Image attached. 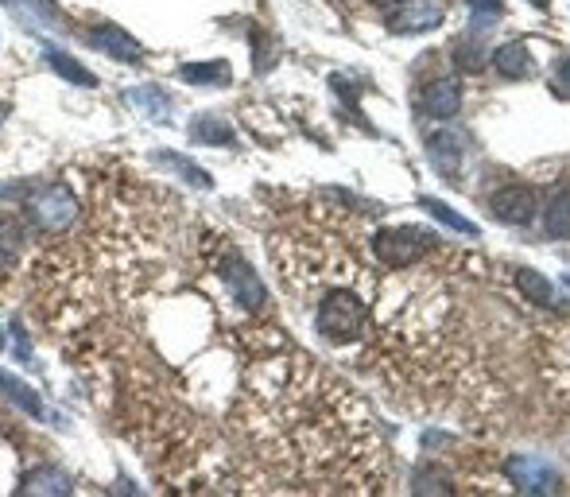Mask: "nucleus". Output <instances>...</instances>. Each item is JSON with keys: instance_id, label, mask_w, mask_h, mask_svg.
I'll return each mask as SVG.
<instances>
[{"instance_id": "f257e3e1", "label": "nucleus", "mask_w": 570, "mask_h": 497, "mask_svg": "<svg viewBox=\"0 0 570 497\" xmlns=\"http://www.w3.org/2000/svg\"><path fill=\"white\" fill-rule=\"evenodd\" d=\"M365 323H369V311H365V303L353 296L349 288L326 292L315 311L318 334H322L326 342H334V346L361 338V334H365Z\"/></svg>"}, {"instance_id": "f03ea898", "label": "nucleus", "mask_w": 570, "mask_h": 497, "mask_svg": "<svg viewBox=\"0 0 570 497\" xmlns=\"http://www.w3.org/2000/svg\"><path fill=\"white\" fill-rule=\"evenodd\" d=\"M373 249H377L380 261H388V265H412L419 257L443 249V245H439V237L431 230H419V226H392V230H380L377 237H373Z\"/></svg>"}, {"instance_id": "7ed1b4c3", "label": "nucleus", "mask_w": 570, "mask_h": 497, "mask_svg": "<svg viewBox=\"0 0 570 497\" xmlns=\"http://www.w3.org/2000/svg\"><path fill=\"white\" fill-rule=\"evenodd\" d=\"M28 210H32L35 226H43V230H66L78 218V199H74L70 187L55 183V187L35 191L32 199H28Z\"/></svg>"}, {"instance_id": "20e7f679", "label": "nucleus", "mask_w": 570, "mask_h": 497, "mask_svg": "<svg viewBox=\"0 0 570 497\" xmlns=\"http://www.w3.org/2000/svg\"><path fill=\"white\" fill-rule=\"evenodd\" d=\"M443 12V0H404V4L384 12V24L396 35H423L443 24Z\"/></svg>"}, {"instance_id": "39448f33", "label": "nucleus", "mask_w": 570, "mask_h": 497, "mask_svg": "<svg viewBox=\"0 0 570 497\" xmlns=\"http://www.w3.org/2000/svg\"><path fill=\"white\" fill-rule=\"evenodd\" d=\"M218 276L225 280V288L237 296V303L245 307V311H260L264 307V284L256 280V272L249 268V261L241 257V253H225L222 261H218Z\"/></svg>"}, {"instance_id": "423d86ee", "label": "nucleus", "mask_w": 570, "mask_h": 497, "mask_svg": "<svg viewBox=\"0 0 570 497\" xmlns=\"http://www.w3.org/2000/svg\"><path fill=\"white\" fill-rule=\"evenodd\" d=\"M508 478L520 486V490H528V494H559L563 490V478H559V470L555 466H547L543 459H508Z\"/></svg>"}, {"instance_id": "0eeeda50", "label": "nucleus", "mask_w": 570, "mask_h": 497, "mask_svg": "<svg viewBox=\"0 0 570 497\" xmlns=\"http://www.w3.org/2000/svg\"><path fill=\"white\" fill-rule=\"evenodd\" d=\"M493 214L508 222V226H524V222H532L536 218V191L532 187H520V183H512V187H501L493 199Z\"/></svg>"}, {"instance_id": "6e6552de", "label": "nucleus", "mask_w": 570, "mask_h": 497, "mask_svg": "<svg viewBox=\"0 0 570 497\" xmlns=\"http://www.w3.org/2000/svg\"><path fill=\"white\" fill-rule=\"evenodd\" d=\"M86 43L90 47H97V51H105L109 59H117V63H128V67H136L140 59H144V47L132 39V35H125L121 28H90V35H86Z\"/></svg>"}, {"instance_id": "1a4fd4ad", "label": "nucleus", "mask_w": 570, "mask_h": 497, "mask_svg": "<svg viewBox=\"0 0 570 497\" xmlns=\"http://www.w3.org/2000/svg\"><path fill=\"white\" fill-rule=\"evenodd\" d=\"M128 101H132V109H140L156 125L171 121V98H167L163 86H136V90H128Z\"/></svg>"}, {"instance_id": "9d476101", "label": "nucleus", "mask_w": 570, "mask_h": 497, "mask_svg": "<svg viewBox=\"0 0 570 497\" xmlns=\"http://www.w3.org/2000/svg\"><path fill=\"white\" fill-rule=\"evenodd\" d=\"M462 109V86L458 78H439L427 86V113L431 117H454Z\"/></svg>"}, {"instance_id": "9b49d317", "label": "nucleus", "mask_w": 570, "mask_h": 497, "mask_svg": "<svg viewBox=\"0 0 570 497\" xmlns=\"http://www.w3.org/2000/svg\"><path fill=\"white\" fill-rule=\"evenodd\" d=\"M462 156H466V140L458 133H439L431 140V164L439 167L443 175H454L458 164H462Z\"/></svg>"}, {"instance_id": "f8f14e48", "label": "nucleus", "mask_w": 570, "mask_h": 497, "mask_svg": "<svg viewBox=\"0 0 570 497\" xmlns=\"http://www.w3.org/2000/svg\"><path fill=\"white\" fill-rule=\"evenodd\" d=\"M493 67L501 70L505 78H528L532 74V51L524 47V43H505V47H497V55L489 59Z\"/></svg>"}, {"instance_id": "ddd939ff", "label": "nucleus", "mask_w": 570, "mask_h": 497, "mask_svg": "<svg viewBox=\"0 0 570 497\" xmlns=\"http://www.w3.org/2000/svg\"><path fill=\"white\" fill-rule=\"evenodd\" d=\"M516 284H520V292L528 296V303H536V307H555V303H559L551 280L539 276L536 268H516Z\"/></svg>"}, {"instance_id": "4468645a", "label": "nucleus", "mask_w": 570, "mask_h": 497, "mask_svg": "<svg viewBox=\"0 0 570 497\" xmlns=\"http://www.w3.org/2000/svg\"><path fill=\"white\" fill-rule=\"evenodd\" d=\"M0 393H4V397L12 400L16 408H24V412H32L35 420L43 416V400H39V393H35V389H28L24 381H16L12 373H4V369H0Z\"/></svg>"}, {"instance_id": "2eb2a0df", "label": "nucleus", "mask_w": 570, "mask_h": 497, "mask_svg": "<svg viewBox=\"0 0 570 497\" xmlns=\"http://www.w3.org/2000/svg\"><path fill=\"white\" fill-rule=\"evenodd\" d=\"M179 78L183 82H194V86H218V82H229L233 78V70H229V63H187V67H179Z\"/></svg>"}, {"instance_id": "dca6fc26", "label": "nucleus", "mask_w": 570, "mask_h": 497, "mask_svg": "<svg viewBox=\"0 0 570 497\" xmlns=\"http://www.w3.org/2000/svg\"><path fill=\"white\" fill-rule=\"evenodd\" d=\"M24 253V226L0 210V265H12Z\"/></svg>"}, {"instance_id": "f3484780", "label": "nucleus", "mask_w": 570, "mask_h": 497, "mask_svg": "<svg viewBox=\"0 0 570 497\" xmlns=\"http://www.w3.org/2000/svg\"><path fill=\"white\" fill-rule=\"evenodd\" d=\"M55 74H63L66 82H74V86H97V78L90 74L86 67H78V59H70L66 51H55V47H47V55H43Z\"/></svg>"}, {"instance_id": "a211bd4d", "label": "nucleus", "mask_w": 570, "mask_h": 497, "mask_svg": "<svg viewBox=\"0 0 570 497\" xmlns=\"http://www.w3.org/2000/svg\"><path fill=\"white\" fill-rule=\"evenodd\" d=\"M190 136H194L198 144H233V129H229V121H225V117H214V113H202V117L194 121Z\"/></svg>"}, {"instance_id": "6ab92c4d", "label": "nucleus", "mask_w": 570, "mask_h": 497, "mask_svg": "<svg viewBox=\"0 0 570 497\" xmlns=\"http://www.w3.org/2000/svg\"><path fill=\"white\" fill-rule=\"evenodd\" d=\"M156 164L167 167V171H175L179 179H190L198 191H210V187H214V179H210L202 167H194V164H187V160H179V156H175V152H167V148H163V152H156Z\"/></svg>"}, {"instance_id": "aec40b11", "label": "nucleus", "mask_w": 570, "mask_h": 497, "mask_svg": "<svg viewBox=\"0 0 570 497\" xmlns=\"http://www.w3.org/2000/svg\"><path fill=\"white\" fill-rule=\"evenodd\" d=\"M543 226L551 237H570V191H559L551 206H547V214H543Z\"/></svg>"}, {"instance_id": "412c9836", "label": "nucleus", "mask_w": 570, "mask_h": 497, "mask_svg": "<svg viewBox=\"0 0 570 497\" xmlns=\"http://www.w3.org/2000/svg\"><path fill=\"white\" fill-rule=\"evenodd\" d=\"M24 490H28V494H66V490H70V478H66L63 470L47 466V470H39V474H32V478L24 482Z\"/></svg>"}, {"instance_id": "4be33fe9", "label": "nucleus", "mask_w": 570, "mask_h": 497, "mask_svg": "<svg viewBox=\"0 0 570 497\" xmlns=\"http://www.w3.org/2000/svg\"><path fill=\"white\" fill-rule=\"evenodd\" d=\"M423 202V210H427V214H431V218H439V222H443V226H450V230H458V233H470V237H477V226L474 222H466V218H462V214H454V210H450V206H446V202H439V199H419Z\"/></svg>"}, {"instance_id": "5701e85b", "label": "nucleus", "mask_w": 570, "mask_h": 497, "mask_svg": "<svg viewBox=\"0 0 570 497\" xmlns=\"http://www.w3.org/2000/svg\"><path fill=\"white\" fill-rule=\"evenodd\" d=\"M470 4V12H474V32L485 24V20H501V12H505V0H466Z\"/></svg>"}, {"instance_id": "b1692460", "label": "nucleus", "mask_w": 570, "mask_h": 497, "mask_svg": "<svg viewBox=\"0 0 570 497\" xmlns=\"http://www.w3.org/2000/svg\"><path fill=\"white\" fill-rule=\"evenodd\" d=\"M454 55H458V67H462V70H481V67H485V51H481L477 43H458V51H454Z\"/></svg>"}, {"instance_id": "393cba45", "label": "nucleus", "mask_w": 570, "mask_h": 497, "mask_svg": "<svg viewBox=\"0 0 570 497\" xmlns=\"http://www.w3.org/2000/svg\"><path fill=\"white\" fill-rule=\"evenodd\" d=\"M12 334H16V342H20V346H16V354H20V362H28V334H24V323H20V319L12 323Z\"/></svg>"}, {"instance_id": "a878e982", "label": "nucleus", "mask_w": 570, "mask_h": 497, "mask_svg": "<svg viewBox=\"0 0 570 497\" xmlns=\"http://www.w3.org/2000/svg\"><path fill=\"white\" fill-rule=\"evenodd\" d=\"M559 82H563V86L570 90V59L563 63V70H559Z\"/></svg>"}, {"instance_id": "bb28decb", "label": "nucleus", "mask_w": 570, "mask_h": 497, "mask_svg": "<svg viewBox=\"0 0 570 497\" xmlns=\"http://www.w3.org/2000/svg\"><path fill=\"white\" fill-rule=\"evenodd\" d=\"M532 4H536L539 12H547V4H551V0H532Z\"/></svg>"}, {"instance_id": "cd10ccee", "label": "nucleus", "mask_w": 570, "mask_h": 497, "mask_svg": "<svg viewBox=\"0 0 570 497\" xmlns=\"http://www.w3.org/2000/svg\"><path fill=\"white\" fill-rule=\"evenodd\" d=\"M0 350H4V331H0Z\"/></svg>"}]
</instances>
